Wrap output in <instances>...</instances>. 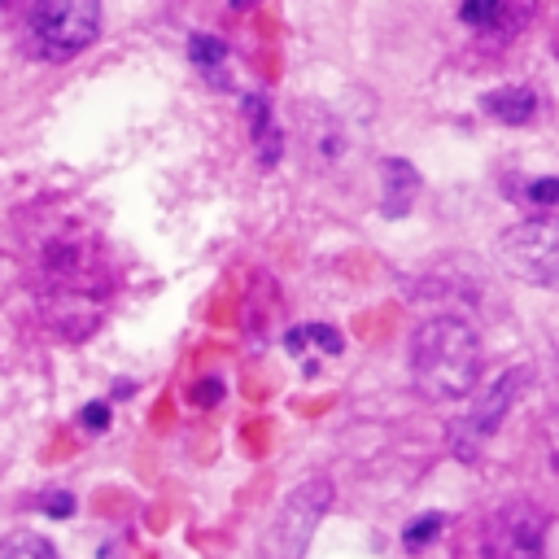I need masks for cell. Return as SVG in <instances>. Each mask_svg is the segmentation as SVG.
<instances>
[{
    "label": "cell",
    "mask_w": 559,
    "mask_h": 559,
    "mask_svg": "<svg viewBox=\"0 0 559 559\" xmlns=\"http://www.w3.org/2000/svg\"><path fill=\"white\" fill-rule=\"evenodd\" d=\"M39 310L52 332L79 341L96 328L109 301L105 245L87 227H66L39 249Z\"/></svg>",
    "instance_id": "6da1fadb"
},
{
    "label": "cell",
    "mask_w": 559,
    "mask_h": 559,
    "mask_svg": "<svg viewBox=\"0 0 559 559\" xmlns=\"http://www.w3.org/2000/svg\"><path fill=\"white\" fill-rule=\"evenodd\" d=\"M480 336L467 319L437 314L411 332V384L428 402L467 397L480 380Z\"/></svg>",
    "instance_id": "7a4b0ae2"
},
{
    "label": "cell",
    "mask_w": 559,
    "mask_h": 559,
    "mask_svg": "<svg viewBox=\"0 0 559 559\" xmlns=\"http://www.w3.org/2000/svg\"><path fill=\"white\" fill-rule=\"evenodd\" d=\"M26 35L44 61H70L100 35V0H35Z\"/></svg>",
    "instance_id": "3957f363"
},
{
    "label": "cell",
    "mask_w": 559,
    "mask_h": 559,
    "mask_svg": "<svg viewBox=\"0 0 559 559\" xmlns=\"http://www.w3.org/2000/svg\"><path fill=\"white\" fill-rule=\"evenodd\" d=\"M498 262L528 284L559 288V218H520L498 236Z\"/></svg>",
    "instance_id": "277c9868"
},
{
    "label": "cell",
    "mask_w": 559,
    "mask_h": 559,
    "mask_svg": "<svg viewBox=\"0 0 559 559\" xmlns=\"http://www.w3.org/2000/svg\"><path fill=\"white\" fill-rule=\"evenodd\" d=\"M332 502V485L323 476H310L301 480L275 511L266 537H262V559H301L306 555V542L314 533V524L323 520Z\"/></svg>",
    "instance_id": "5b68a950"
},
{
    "label": "cell",
    "mask_w": 559,
    "mask_h": 559,
    "mask_svg": "<svg viewBox=\"0 0 559 559\" xmlns=\"http://www.w3.org/2000/svg\"><path fill=\"white\" fill-rule=\"evenodd\" d=\"M550 515L533 498H511L485 520V559H542Z\"/></svg>",
    "instance_id": "8992f818"
},
{
    "label": "cell",
    "mask_w": 559,
    "mask_h": 559,
    "mask_svg": "<svg viewBox=\"0 0 559 559\" xmlns=\"http://www.w3.org/2000/svg\"><path fill=\"white\" fill-rule=\"evenodd\" d=\"M524 380H528V371L524 367H511V371H502L454 424H450V445H454V454H463L467 463H476V454H480V445L498 432V424H502V415L515 406V393L524 389Z\"/></svg>",
    "instance_id": "52a82bcc"
},
{
    "label": "cell",
    "mask_w": 559,
    "mask_h": 559,
    "mask_svg": "<svg viewBox=\"0 0 559 559\" xmlns=\"http://www.w3.org/2000/svg\"><path fill=\"white\" fill-rule=\"evenodd\" d=\"M415 197H419V175H415V166L402 162V157H389V162L380 166V205H384V214H389V218H402V214L415 205Z\"/></svg>",
    "instance_id": "ba28073f"
},
{
    "label": "cell",
    "mask_w": 559,
    "mask_h": 559,
    "mask_svg": "<svg viewBox=\"0 0 559 559\" xmlns=\"http://www.w3.org/2000/svg\"><path fill=\"white\" fill-rule=\"evenodd\" d=\"M537 92L533 87H520V83H511V87H493V92H485L480 96V109L493 118V122H507V127H524V122H533L537 118Z\"/></svg>",
    "instance_id": "9c48e42d"
},
{
    "label": "cell",
    "mask_w": 559,
    "mask_h": 559,
    "mask_svg": "<svg viewBox=\"0 0 559 559\" xmlns=\"http://www.w3.org/2000/svg\"><path fill=\"white\" fill-rule=\"evenodd\" d=\"M245 122H249V140L258 148V162L262 166H275L280 153H284V140H280V127H275V114L262 96H245Z\"/></svg>",
    "instance_id": "30bf717a"
},
{
    "label": "cell",
    "mask_w": 559,
    "mask_h": 559,
    "mask_svg": "<svg viewBox=\"0 0 559 559\" xmlns=\"http://www.w3.org/2000/svg\"><path fill=\"white\" fill-rule=\"evenodd\" d=\"M459 17L472 26V31H502V17H507V0H459Z\"/></svg>",
    "instance_id": "8fae6325"
},
{
    "label": "cell",
    "mask_w": 559,
    "mask_h": 559,
    "mask_svg": "<svg viewBox=\"0 0 559 559\" xmlns=\"http://www.w3.org/2000/svg\"><path fill=\"white\" fill-rule=\"evenodd\" d=\"M0 559H57V550L44 533H13L0 550Z\"/></svg>",
    "instance_id": "7c38bea8"
},
{
    "label": "cell",
    "mask_w": 559,
    "mask_h": 559,
    "mask_svg": "<svg viewBox=\"0 0 559 559\" xmlns=\"http://www.w3.org/2000/svg\"><path fill=\"white\" fill-rule=\"evenodd\" d=\"M188 57H192L197 70L218 74L223 61H227V48H223V39H214V35H192V39H188Z\"/></svg>",
    "instance_id": "4fadbf2b"
},
{
    "label": "cell",
    "mask_w": 559,
    "mask_h": 559,
    "mask_svg": "<svg viewBox=\"0 0 559 559\" xmlns=\"http://www.w3.org/2000/svg\"><path fill=\"white\" fill-rule=\"evenodd\" d=\"M306 341L323 345L328 354H341V336H336L332 328H323V323H306V328H293V332L284 336V345H288L293 354H301V345H306Z\"/></svg>",
    "instance_id": "5bb4252c"
},
{
    "label": "cell",
    "mask_w": 559,
    "mask_h": 559,
    "mask_svg": "<svg viewBox=\"0 0 559 559\" xmlns=\"http://www.w3.org/2000/svg\"><path fill=\"white\" fill-rule=\"evenodd\" d=\"M445 524V515H419V520H411L406 524V533H402V542H406V550H415V546H428L432 537H437V528Z\"/></svg>",
    "instance_id": "9a60e30c"
},
{
    "label": "cell",
    "mask_w": 559,
    "mask_h": 559,
    "mask_svg": "<svg viewBox=\"0 0 559 559\" xmlns=\"http://www.w3.org/2000/svg\"><path fill=\"white\" fill-rule=\"evenodd\" d=\"M524 201H533V205H555V201H559V179L546 175V179L524 183Z\"/></svg>",
    "instance_id": "2e32d148"
},
{
    "label": "cell",
    "mask_w": 559,
    "mask_h": 559,
    "mask_svg": "<svg viewBox=\"0 0 559 559\" xmlns=\"http://www.w3.org/2000/svg\"><path fill=\"white\" fill-rule=\"evenodd\" d=\"M542 450H546V467L559 476V415H550L542 424Z\"/></svg>",
    "instance_id": "e0dca14e"
},
{
    "label": "cell",
    "mask_w": 559,
    "mask_h": 559,
    "mask_svg": "<svg viewBox=\"0 0 559 559\" xmlns=\"http://www.w3.org/2000/svg\"><path fill=\"white\" fill-rule=\"evenodd\" d=\"M83 419H87V428H105V424H109V406H100V402H96V406H87V411H83Z\"/></svg>",
    "instance_id": "ac0fdd59"
},
{
    "label": "cell",
    "mask_w": 559,
    "mask_h": 559,
    "mask_svg": "<svg viewBox=\"0 0 559 559\" xmlns=\"http://www.w3.org/2000/svg\"><path fill=\"white\" fill-rule=\"evenodd\" d=\"M70 507H74V498H48V511H52V515H66Z\"/></svg>",
    "instance_id": "d6986e66"
},
{
    "label": "cell",
    "mask_w": 559,
    "mask_h": 559,
    "mask_svg": "<svg viewBox=\"0 0 559 559\" xmlns=\"http://www.w3.org/2000/svg\"><path fill=\"white\" fill-rule=\"evenodd\" d=\"M231 9H249V4H258V0H227Z\"/></svg>",
    "instance_id": "ffe728a7"
},
{
    "label": "cell",
    "mask_w": 559,
    "mask_h": 559,
    "mask_svg": "<svg viewBox=\"0 0 559 559\" xmlns=\"http://www.w3.org/2000/svg\"><path fill=\"white\" fill-rule=\"evenodd\" d=\"M555 376H559V345H555Z\"/></svg>",
    "instance_id": "44dd1931"
}]
</instances>
